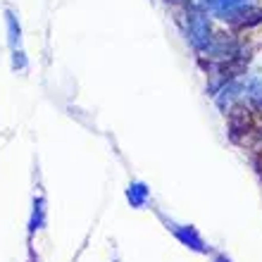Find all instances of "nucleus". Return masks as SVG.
I'll list each match as a JSON object with an SVG mask.
<instances>
[{"mask_svg": "<svg viewBox=\"0 0 262 262\" xmlns=\"http://www.w3.org/2000/svg\"><path fill=\"white\" fill-rule=\"evenodd\" d=\"M214 262H229V260H227V257H222V255H220V257H214Z\"/></svg>", "mask_w": 262, "mask_h": 262, "instance_id": "nucleus-3", "label": "nucleus"}, {"mask_svg": "<svg viewBox=\"0 0 262 262\" xmlns=\"http://www.w3.org/2000/svg\"><path fill=\"white\" fill-rule=\"evenodd\" d=\"M126 195H129L131 205L134 207H143L145 200H148V188L143 186V184H131L129 191H126Z\"/></svg>", "mask_w": 262, "mask_h": 262, "instance_id": "nucleus-2", "label": "nucleus"}, {"mask_svg": "<svg viewBox=\"0 0 262 262\" xmlns=\"http://www.w3.org/2000/svg\"><path fill=\"white\" fill-rule=\"evenodd\" d=\"M172 229H174V234H177V238H179L181 243H186L188 248L198 250V253H205V243H203L200 234L193 227H172Z\"/></svg>", "mask_w": 262, "mask_h": 262, "instance_id": "nucleus-1", "label": "nucleus"}]
</instances>
